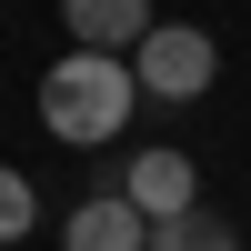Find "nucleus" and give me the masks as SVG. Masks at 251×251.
<instances>
[{
	"mask_svg": "<svg viewBox=\"0 0 251 251\" xmlns=\"http://www.w3.org/2000/svg\"><path fill=\"white\" fill-rule=\"evenodd\" d=\"M30 221H40V191H30V181L10 171V161H0V251H10L20 231H30Z\"/></svg>",
	"mask_w": 251,
	"mask_h": 251,
	"instance_id": "nucleus-7",
	"label": "nucleus"
},
{
	"mask_svg": "<svg viewBox=\"0 0 251 251\" xmlns=\"http://www.w3.org/2000/svg\"><path fill=\"white\" fill-rule=\"evenodd\" d=\"M131 60L121 50H71L40 71V131L71 141V151H100V141H121V121H131Z\"/></svg>",
	"mask_w": 251,
	"mask_h": 251,
	"instance_id": "nucleus-1",
	"label": "nucleus"
},
{
	"mask_svg": "<svg viewBox=\"0 0 251 251\" xmlns=\"http://www.w3.org/2000/svg\"><path fill=\"white\" fill-rule=\"evenodd\" d=\"M60 30L71 50H131L151 30V0H60Z\"/></svg>",
	"mask_w": 251,
	"mask_h": 251,
	"instance_id": "nucleus-5",
	"label": "nucleus"
},
{
	"mask_svg": "<svg viewBox=\"0 0 251 251\" xmlns=\"http://www.w3.org/2000/svg\"><path fill=\"white\" fill-rule=\"evenodd\" d=\"M60 251H151V221H141L121 191H91L71 221H60Z\"/></svg>",
	"mask_w": 251,
	"mask_h": 251,
	"instance_id": "nucleus-4",
	"label": "nucleus"
},
{
	"mask_svg": "<svg viewBox=\"0 0 251 251\" xmlns=\"http://www.w3.org/2000/svg\"><path fill=\"white\" fill-rule=\"evenodd\" d=\"M121 60H131V91H151V100H201V91L221 80L211 30H191V20H151Z\"/></svg>",
	"mask_w": 251,
	"mask_h": 251,
	"instance_id": "nucleus-2",
	"label": "nucleus"
},
{
	"mask_svg": "<svg viewBox=\"0 0 251 251\" xmlns=\"http://www.w3.org/2000/svg\"><path fill=\"white\" fill-rule=\"evenodd\" d=\"M121 201H131L141 221H171V211H191V201H201V161H191V151H161V141H151V151L121 171Z\"/></svg>",
	"mask_w": 251,
	"mask_h": 251,
	"instance_id": "nucleus-3",
	"label": "nucleus"
},
{
	"mask_svg": "<svg viewBox=\"0 0 251 251\" xmlns=\"http://www.w3.org/2000/svg\"><path fill=\"white\" fill-rule=\"evenodd\" d=\"M151 251H241V231H231L221 211H201V201H191V211L151 221Z\"/></svg>",
	"mask_w": 251,
	"mask_h": 251,
	"instance_id": "nucleus-6",
	"label": "nucleus"
}]
</instances>
